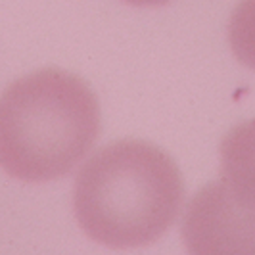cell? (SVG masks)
<instances>
[{
    "label": "cell",
    "mask_w": 255,
    "mask_h": 255,
    "mask_svg": "<svg viewBox=\"0 0 255 255\" xmlns=\"http://www.w3.org/2000/svg\"><path fill=\"white\" fill-rule=\"evenodd\" d=\"M229 42L238 62L255 71V0H242L229 21Z\"/></svg>",
    "instance_id": "5"
},
{
    "label": "cell",
    "mask_w": 255,
    "mask_h": 255,
    "mask_svg": "<svg viewBox=\"0 0 255 255\" xmlns=\"http://www.w3.org/2000/svg\"><path fill=\"white\" fill-rule=\"evenodd\" d=\"M127 4H132V6H161V4H167L169 0H123Z\"/></svg>",
    "instance_id": "6"
},
{
    "label": "cell",
    "mask_w": 255,
    "mask_h": 255,
    "mask_svg": "<svg viewBox=\"0 0 255 255\" xmlns=\"http://www.w3.org/2000/svg\"><path fill=\"white\" fill-rule=\"evenodd\" d=\"M182 240L188 255H255V209L223 180L209 182L186 207Z\"/></svg>",
    "instance_id": "3"
},
{
    "label": "cell",
    "mask_w": 255,
    "mask_h": 255,
    "mask_svg": "<svg viewBox=\"0 0 255 255\" xmlns=\"http://www.w3.org/2000/svg\"><path fill=\"white\" fill-rule=\"evenodd\" d=\"M100 132L89 85L64 69H40L0 94V167L13 179L48 182L69 175Z\"/></svg>",
    "instance_id": "2"
},
{
    "label": "cell",
    "mask_w": 255,
    "mask_h": 255,
    "mask_svg": "<svg viewBox=\"0 0 255 255\" xmlns=\"http://www.w3.org/2000/svg\"><path fill=\"white\" fill-rule=\"evenodd\" d=\"M221 177L242 204L255 209V119L238 123L225 134Z\"/></svg>",
    "instance_id": "4"
},
{
    "label": "cell",
    "mask_w": 255,
    "mask_h": 255,
    "mask_svg": "<svg viewBox=\"0 0 255 255\" xmlns=\"http://www.w3.org/2000/svg\"><path fill=\"white\" fill-rule=\"evenodd\" d=\"M184 182L177 163L144 140L100 148L81 167L73 188L79 227L112 250L150 246L177 221Z\"/></svg>",
    "instance_id": "1"
}]
</instances>
